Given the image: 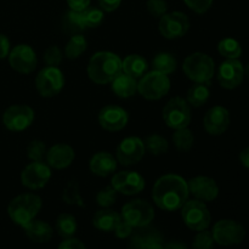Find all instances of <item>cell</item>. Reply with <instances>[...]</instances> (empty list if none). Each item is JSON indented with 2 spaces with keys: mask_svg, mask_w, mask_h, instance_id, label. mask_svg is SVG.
Listing matches in <instances>:
<instances>
[{
  "mask_svg": "<svg viewBox=\"0 0 249 249\" xmlns=\"http://www.w3.org/2000/svg\"><path fill=\"white\" fill-rule=\"evenodd\" d=\"M162 116L164 123L174 130L187 128L191 122V106L182 97H173L165 104Z\"/></svg>",
  "mask_w": 249,
  "mask_h": 249,
  "instance_id": "cell-7",
  "label": "cell"
},
{
  "mask_svg": "<svg viewBox=\"0 0 249 249\" xmlns=\"http://www.w3.org/2000/svg\"><path fill=\"white\" fill-rule=\"evenodd\" d=\"M190 19L186 14L180 11H173L163 15L160 18L158 29L165 39L174 40L182 38L189 32Z\"/></svg>",
  "mask_w": 249,
  "mask_h": 249,
  "instance_id": "cell-12",
  "label": "cell"
},
{
  "mask_svg": "<svg viewBox=\"0 0 249 249\" xmlns=\"http://www.w3.org/2000/svg\"><path fill=\"white\" fill-rule=\"evenodd\" d=\"M117 158L109 152H97L91 157L89 162L90 172L97 177H108L113 174L117 169Z\"/></svg>",
  "mask_w": 249,
  "mask_h": 249,
  "instance_id": "cell-22",
  "label": "cell"
},
{
  "mask_svg": "<svg viewBox=\"0 0 249 249\" xmlns=\"http://www.w3.org/2000/svg\"><path fill=\"white\" fill-rule=\"evenodd\" d=\"M213 235L208 230L198 231L192 241V249H213L214 248Z\"/></svg>",
  "mask_w": 249,
  "mask_h": 249,
  "instance_id": "cell-40",
  "label": "cell"
},
{
  "mask_svg": "<svg viewBox=\"0 0 249 249\" xmlns=\"http://www.w3.org/2000/svg\"><path fill=\"white\" fill-rule=\"evenodd\" d=\"M153 71L163 73V74H172L177 70L178 61L172 53H160L153 57L152 60Z\"/></svg>",
  "mask_w": 249,
  "mask_h": 249,
  "instance_id": "cell-32",
  "label": "cell"
},
{
  "mask_svg": "<svg viewBox=\"0 0 249 249\" xmlns=\"http://www.w3.org/2000/svg\"><path fill=\"white\" fill-rule=\"evenodd\" d=\"M34 111L28 105H12L2 114V124L10 131L19 133L33 124Z\"/></svg>",
  "mask_w": 249,
  "mask_h": 249,
  "instance_id": "cell-11",
  "label": "cell"
},
{
  "mask_svg": "<svg viewBox=\"0 0 249 249\" xmlns=\"http://www.w3.org/2000/svg\"><path fill=\"white\" fill-rule=\"evenodd\" d=\"M174 146L180 152H189L195 143L194 133L189 128L177 129L172 136Z\"/></svg>",
  "mask_w": 249,
  "mask_h": 249,
  "instance_id": "cell-33",
  "label": "cell"
},
{
  "mask_svg": "<svg viewBox=\"0 0 249 249\" xmlns=\"http://www.w3.org/2000/svg\"><path fill=\"white\" fill-rule=\"evenodd\" d=\"M78 229L77 219L72 215V214L63 213L60 214L56 219V231H57L58 236L65 238H71L75 235Z\"/></svg>",
  "mask_w": 249,
  "mask_h": 249,
  "instance_id": "cell-29",
  "label": "cell"
},
{
  "mask_svg": "<svg viewBox=\"0 0 249 249\" xmlns=\"http://www.w3.org/2000/svg\"><path fill=\"white\" fill-rule=\"evenodd\" d=\"M62 201L66 204H70V206L84 207L82 195H80L79 191V185H78L77 181L68 182L67 186L65 187L62 192Z\"/></svg>",
  "mask_w": 249,
  "mask_h": 249,
  "instance_id": "cell-37",
  "label": "cell"
},
{
  "mask_svg": "<svg viewBox=\"0 0 249 249\" xmlns=\"http://www.w3.org/2000/svg\"><path fill=\"white\" fill-rule=\"evenodd\" d=\"M65 85V75L58 67L46 66L36 74V89L41 97L56 96L60 94Z\"/></svg>",
  "mask_w": 249,
  "mask_h": 249,
  "instance_id": "cell-9",
  "label": "cell"
},
{
  "mask_svg": "<svg viewBox=\"0 0 249 249\" xmlns=\"http://www.w3.org/2000/svg\"><path fill=\"white\" fill-rule=\"evenodd\" d=\"M122 220L135 228H146L155 219V209L145 199H134L124 204L122 208Z\"/></svg>",
  "mask_w": 249,
  "mask_h": 249,
  "instance_id": "cell-6",
  "label": "cell"
},
{
  "mask_svg": "<svg viewBox=\"0 0 249 249\" xmlns=\"http://www.w3.org/2000/svg\"><path fill=\"white\" fill-rule=\"evenodd\" d=\"M51 179V168L45 162H32L21 173V182L26 189L36 191L48 185Z\"/></svg>",
  "mask_w": 249,
  "mask_h": 249,
  "instance_id": "cell-14",
  "label": "cell"
},
{
  "mask_svg": "<svg viewBox=\"0 0 249 249\" xmlns=\"http://www.w3.org/2000/svg\"><path fill=\"white\" fill-rule=\"evenodd\" d=\"M24 233L31 241L36 243H45L53 238V230L48 223L43 220H32L23 226Z\"/></svg>",
  "mask_w": 249,
  "mask_h": 249,
  "instance_id": "cell-23",
  "label": "cell"
},
{
  "mask_svg": "<svg viewBox=\"0 0 249 249\" xmlns=\"http://www.w3.org/2000/svg\"><path fill=\"white\" fill-rule=\"evenodd\" d=\"M147 10L153 17H160L167 14L168 4L165 0H147Z\"/></svg>",
  "mask_w": 249,
  "mask_h": 249,
  "instance_id": "cell-42",
  "label": "cell"
},
{
  "mask_svg": "<svg viewBox=\"0 0 249 249\" xmlns=\"http://www.w3.org/2000/svg\"><path fill=\"white\" fill-rule=\"evenodd\" d=\"M10 51H11V46H10L9 38L5 34L0 33V60L6 58Z\"/></svg>",
  "mask_w": 249,
  "mask_h": 249,
  "instance_id": "cell-46",
  "label": "cell"
},
{
  "mask_svg": "<svg viewBox=\"0 0 249 249\" xmlns=\"http://www.w3.org/2000/svg\"><path fill=\"white\" fill-rule=\"evenodd\" d=\"M148 65L146 58L138 53H131L122 60V72L135 79H140L145 73H147Z\"/></svg>",
  "mask_w": 249,
  "mask_h": 249,
  "instance_id": "cell-26",
  "label": "cell"
},
{
  "mask_svg": "<svg viewBox=\"0 0 249 249\" xmlns=\"http://www.w3.org/2000/svg\"><path fill=\"white\" fill-rule=\"evenodd\" d=\"M91 0H67L68 7L74 11H83L90 6Z\"/></svg>",
  "mask_w": 249,
  "mask_h": 249,
  "instance_id": "cell-48",
  "label": "cell"
},
{
  "mask_svg": "<svg viewBox=\"0 0 249 249\" xmlns=\"http://www.w3.org/2000/svg\"><path fill=\"white\" fill-rule=\"evenodd\" d=\"M62 51L60 50L57 45H51L44 51L43 60L44 63L46 66H50V67H58L60 63L62 62Z\"/></svg>",
  "mask_w": 249,
  "mask_h": 249,
  "instance_id": "cell-41",
  "label": "cell"
},
{
  "mask_svg": "<svg viewBox=\"0 0 249 249\" xmlns=\"http://www.w3.org/2000/svg\"><path fill=\"white\" fill-rule=\"evenodd\" d=\"M58 249H87L82 241L77 240L74 237L65 238L58 246Z\"/></svg>",
  "mask_w": 249,
  "mask_h": 249,
  "instance_id": "cell-45",
  "label": "cell"
},
{
  "mask_svg": "<svg viewBox=\"0 0 249 249\" xmlns=\"http://www.w3.org/2000/svg\"><path fill=\"white\" fill-rule=\"evenodd\" d=\"M189 186L182 177L167 174L160 177L152 187V199L158 208L165 212H175L189 201Z\"/></svg>",
  "mask_w": 249,
  "mask_h": 249,
  "instance_id": "cell-1",
  "label": "cell"
},
{
  "mask_svg": "<svg viewBox=\"0 0 249 249\" xmlns=\"http://www.w3.org/2000/svg\"><path fill=\"white\" fill-rule=\"evenodd\" d=\"M112 91L121 99H129L138 92V80L125 73H119L111 82Z\"/></svg>",
  "mask_w": 249,
  "mask_h": 249,
  "instance_id": "cell-25",
  "label": "cell"
},
{
  "mask_svg": "<svg viewBox=\"0 0 249 249\" xmlns=\"http://www.w3.org/2000/svg\"><path fill=\"white\" fill-rule=\"evenodd\" d=\"M121 214H118L113 209L104 208L95 213L94 218H92V225L100 231L112 232V231L116 230L117 225L121 223Z\"/></svg>",
  "mask_w": 249,
  "mask_h": 249,
  "instance_id": "cell-24",
  "label": "cell"
},
{
  "mask_svg": "<svg viewBox=\"0 0 249 249\" xmlns=\"http://www.w3.org/2000/svg\"><path fill=\"white\" fill-rule=\"evenodd\" d=\"M146 151L153 156L165 155L169 150V142L165 138H163L160 134H151L143 140Z\"/></svg>",
  "mask_w": 249,
  "mask_h": 249,
  "instance_id": "cell-34",
  "label": "cell"
},
{
  "mask_svg": "<svg viewBox=\"0 0 249 249\" xmlns=\"http://www.w3.org/2000/svg\"><path fill=\"white\" fill-rule=\"evenodd\" d=\"M184 1L196 14H204L213 5V0H184Z\"/></svg>",
  "mask_w": 249,
  "mask_h": 249,
  "instance_id": "cell-43",
  "label": "cell"
},
{
  "mask_svg": "<svg viewBox=\"0 0 249 249\" xmlns=\"http://www.w3.org/2000/svg\"><path fill=\"white\" fill-rule=\"evenodd\" d=\"M117 194L118 192L111 186H106L100 190L96 195V203L102 208H109L113 206L117 201Z\"/></svg>",
  "mask_w": 249,
  "mask_h": 249,
  "instance_id": "cell-39",
  "label": "cell"
},
{
  "mask_svg": "<svg viewBox=\"0 0 249 249\" xmlns=\"http://www.w3.org/2000/svg\"><path fill=\"white\" fill-rule=\"evenodd\" d=\"M146 153L143 141L138 136H129L123 139L117 146L116 158L119 164L130 167L136 164L143 158Z\"/></svg>",
  "mask_w": 249,
  "mask_h": 249,
  "instance_id": "cell-13",
  "label": "cell"
},
{
  "mask_svg": "<svg viewBox=\"0 0 249 249\" xmlns=\"http://www.w3.org/2000/svg\"><path fill=\"white\" fill-rule=\"evenodd\" d=\"M111 185L118 194L134 196V195L140 194L145 189V179L140 173L133 172V170H123V172L116 173L112 177Z\"/></svg>",
  "mask_w": 249,
  "mask_h": 249,
  "instance_id": "cell-16",
  "label": "cell"
},
{
  "mask_svg": "<svg viewBox=\"0 0 249 249\" xmlns=\"http://www.w3.org/2000/svg\"><path fill=\"white\" fill-rule=\"evenodd\" d=\"M208 85L209 84H206V83H195L194 85H191L187 90V104L192 107L203 106L211 96V89Z\"/></svg>",
  "mask_w": 249,
  "mask_h": 249,
  "instance_id": "cell-28",
  "label": "cell"
},
{
  "mask_svg": "<svg viewBox=\"0 0 249 249\" xmlns=\"http://www.w3.org/2000/svg\"><path fill=\"white\" fill-rule=\"evenodd\" d=\"M88 48V41L85 36L80 34H74L71 36L70 40L67 41L65 46V55L66 57L70 60H75V58L80 57L84 53V51Z\"/></svg>",
  "mask_w": 249,
  "mask_h": 249,
  "instance_id": "cell-31",
  "label": "cell"
},
{
  "mask_svg": "<svg viewBox=\"0 0 249 249\" xmlns=\"http://www.w3.org/2000/svg\"><path fill=\"white\" fill-rule=\"evenodd\" d=\"M75 158V151L67 143H56L46 152V164L53 169L62 170L70 167Z\"/></svg>",
  "mask_w": 249,
  "mask_h": 249,
  "instance_id": "cell-21",
  "label": "cell"
},
{
  "mask_svg": "<svg viewBox=\"0 0 249 249\" xmlns=\"http://www.w3.org/2000/svg\"><path fill=\"white\" fill-rule=\"evenodd\" d=\"M181 218L185 225L192 231L207 230L211 225L212 216L204 202L198 199L187 201L181 208Z\"/></svg>",
  "mask_w": 249,
  "mask_h": 249,
  "instance_id": "cell-8",
  "label": "cell"
},
{
  "mask_svg": "<svg viewBox=\"0 0 249 249\" xmlns=\"http://www.w3.org/2000/svg\"><path fill=\"white\" fill-rule=\"evenodd\" d=\"M240 162L245 168L249 169V147H246L245 150L241 151L240 153Z\"/></svg>",
  "mask_w": 249,
  "mask_h": 249,
  "instance_id": "cell-49",
  "label": "cell"
},
{
  "mask_svg": "<svg viewBox=\"0 0 249 249\" xmlns=\"http://www.w3.org/2000/svg\"><path fill=\"white\" fill-rule=\"evenodd\" d=\"M46 145L44 141L34 139L27 146V157L32 160V162H44L46 157Z\"/></svg>",
  "mask_w": 249,
  "mask_h": 249,
  "instance_id": "cell-38",
  "label": "cell"
},
{
  "mask_svg": "<svg viewBox=\"0 0 249 249\" xmlns=\"http://www.w3.org/2000/svg\"><path fill=\"white\" fill-rule=\"evenodd\" d=\"M82 18L85 28H96L104 22L105 11L101 7L89 6L82 11Z\"/></svg>",
  "mask_w": 249,
  "mask_h": 249,
  "instance_id": "cell-36",
  "label": "cell"
},
{
  "mask_svg": "<svg viewBox=\"0 0 249 249\" xmlns=\"http://www.w3.org/2000/svg\"><path fill=\"white\" fill-rule=\"evenodd\" d=\"M9 63L14 71L21 74H29L36 68L38 58L32 46L27 44H18L11 49L9 53Z\"/></svg>",
  "mask_w": 249,
  "mask_h": 249,
  "instance_id": "cell-15",
  "label": "cell"
},
{
  "mask_svg": "<svg viewBox=\"0 0 249 249\" xmlns=\"http://www.w3.org/2000/svg\"><path fill=\"white\" fill-rule=\"evenodd\" d=\"M190 195L202 202H213L219 196V186L214 179L204 175L192 178L187 181Z\"/></svg>",
  "mask_w": 249,
  "mask_h": 249,
  "instance_id": "cell-19",
  "label": "cell"
},
{
  "mask_svg": "<svg viewBox=\"0 0 249 249\" xmlns=\"http://www.w3.org/2000/svg\"><path fill=\"white\" fill-rule=\"evenodd\" d=\"M87 72L95 84H109L122 73V58L111 51H99L89 60Z\"/></svg>",
  "mask_w": 249,
  "mask_h": 249,
  "instance_id": "cell-2",
  "label": "cell"
},
{
  "mask_svg": "<svg viewBox=\"0 0 249 249\" xmlns=\"http://www.w3.org/2000/svg\"><path fill=\"white\" fill-rule=\"evenodd\" d=\"M129 249H164L162 238L155 232L148 235H136L131 238Z\"/></svg>",
  "mask_w": 249,
  "mask_h": 249,
  "instance_id": "cell-30",
  "label": "cell"
},
{
  "mask_svg": "<svg viewBox=\"0 0 249 249\" xmlns=\"http://www.w3.org/2000/svg\"><path fill=\"white\" fill-rule=\"evenodd\" d=\"M212 235L215 243L228 247L242 243L246 237V230L238 221L223 219L213 226Z\"/></svg>",
  "mask_w": 249,
  "mask_h": 249,
  "instance_id": "cell-10",
  "label": "cell"
},
{
  "mask_svg": "<svg viewBox=\"0 0 249 249\" xmlns=\"http://www.w3.org/2000/svg\"><path fill=\"white\" fill-rule=\"evenodd\" d=\"M230 125V112L223 106H214L207 111L203 118V126L208 134L219 136L225 133Z\"/></svg>",
  "mask_w": 249,
  "mask_h": 249,
  "instance_id": "cell-20",
  "label": "cell"
},
{
  "mask_svg": "<svg viewBox=\"0 0 249 249\" xmlns=\"http://www.w3.org/2000/svg\"><path fill=\"white\" fill-rule=\"evenodd\" d=\"M164 249H189L185 243L181 242H170L165 246Z\"/></svg>",
  "mask_w": 249,
  "mask_h": 249,
  "instance_id": "cell-50",
  "label": "cell"
},
{
  "mask_svg": "<svg viewBox=\"0 0 249 249\" xmlns=\"http://www.w3.org/2000/svg\"><path fill=\"white\" fill-rule=\"evenodd\" d=\"M245 78V67L238 60H226L218 70L219 84L224 89L232 90L240 87Z\"/></svg>",
  "mask_w": 249,
  "mask_h": 249,
  "instance_id": "cell-18",
  "label": "cell"
},
{
  "mask_svg": "<svg viewBox=\"0 0 249 249\" xmlns=\"http://www.w3.org/2000/svg\"><path fill=\"white\" fill-rule=\"evenodd\" d=\"M97 119L100 126L104 130L114 133L125 128L129 122V116L123 107L117 105H107L100 109Z\"/></svg>",
  "mask_w": 249,
  "mask_h": 249,
  "instance_id": "cell-17",
  "label": "cell"
},
{
  "mask_svg": "<svg viewBox=\"0 0 249 249\" xmlns=\"http://www.w3.org/2000/svg\"><path fill=\"white\" fill-rule=\"evenodd\" d=\"M97 2L104 11L112 12L121 6L122 0H97Z\"/></svg>",
  "mask_w": 249,
  "mask_h": 249,
  "instance_id": "cell-47",
  "label": "cell"
},
{
  "mask_svg": "<svg viewBox=\"0 0 249 249\" xmlns=\"http://www.w3.org/2000/svg\"><path fill=\"white\" fill-rule=\"evenodd\" d=\"M182 70L185 75L194 83L209 84L215 74V63L207 53H194L185 58Z\"/></svg>",
  "mask_w": 249,
  "mask_h": 249,
  "instance_id": "cell-4",
  "label": "cell"
},
{
  "mask_svg": "<svg viewBox=\"0 0 249 249\" xmlns=\"http://www.w3.org/2000/svg\"><path fill=\"white\" fill-rule=\"evenodd\" d=\"M245 75H247V78L249 79V63L246 66V68H245Z\"/></svg>",
  "mask_w": 249,
  "mask_h": 249,
  "instance_id": "cell-51",
  "label": "cell"
},
{
  "mask_svg": "<svg viewBox=\"0 0 249 249\" xmlns=\"http://www.w3.org/2000/svg\"><path fill=\"white\" fill-rule=\"evenodd\" d=\"M169 90V75L157 71L145 73L138 82V92L146 100H160Z\"/></svg>",
  "mask_w": 249,
  "mask_h": 249,
  "instance_id": "cell-5",
  "label": "cell"
},
{
  "mask_svg": "<svg viewBox=\"0 0 249 249\" xmlns=\"http://www.w3.org/2000/svg\"><path fill=\"white\" fill-rule=\"evenodd\" d=\"M218 51L226 60H238L242 55V46L236 39L225 38L219 41Z\"/></svg>",
  "mask_w": 249,
  "mask_h": 249,
  "instance_id": "cell-35",
  "label": "cell"
},
{
  "mask_svg": "<svg viewBox=\"0 0 249 249\" xmlns=\"http://www.w3.org/2000/svg\"><path fill=\"white\" fill-rule=\"evenodd\" d=\"M43 202L36 194H22L11 199L7 206V214L16 225L23 228L36 219L40 212Z\"/></svg>",
  "mask_w": 249,
  "mask_h": 249,
  "instance_id": "cell-3",
  "label": "cell"
},
{
  "mask_svg": "<svg viewBox=\"0 0 249 249\" xmlns=\"http://www.w3.org/2000/svg\"><path fill=\"white\" fill-rule=\"evenodd\" d=\"M61 27L65 33L70 36L80 34L85 29L84 23L82 18V11H74V10H68L61 19Z\"/></svg>",
  "mask_w": 249,
  "mask_h": 249,
  "instance_id": "cell-27",
  "label": "cell"
},
{
  "mask_svg": "<svg viewBox=\"0 0 249 249\" xmlns=\"http://www.w3.org/2000/svg\"><path fill=\"white\" fill-rule=\"evenodd\" d=\"M133 230H134L133 226L129 225L126 221L121 220V223L117 225L116 230H114V233H116V236L118 238H121V240H124V238L130 237L131 233H133Z\"/></svg>",
  "mask_w": 249,
  "mask_h": 249,
  "instance_id": "cell-44",
  "label": "cell"
}]
</instances>
